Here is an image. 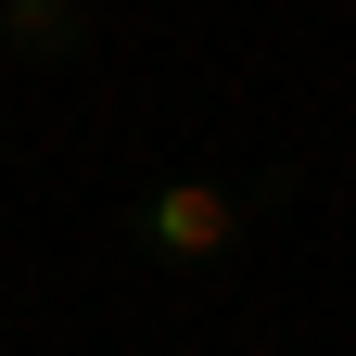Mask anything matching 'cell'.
<instances>
[{
	"label": "cell",
	"instance_id": "cell-1",
	"mask_svg": "<svg viewBox=\"0 0 356 356\" xmlns=\"http://www.w3.org/2000/svg\"><path fill=\"white\" fill-rule=\"evenodd\" d=\"M242 229H254V191H229V178H153L140 204H127V254L140 267H229L242 254Z\"/></svg>",
	"mask_w": 356,
	"mask_h": 356
},
{
	"label": "cell",
	"instance_id": "cell-2",
	"mask_svg": "<svg viewBox=\"0 0 356 356\" xmlns=\"http://www.w3.org/2000/svg\"><path fill=\"white\" fill-rule=\"evenodd\" d=\"M76 38H89L76 0H13V64H64Z\"/></svg>",
	"mask_w": 356,
	"mask_h": 356
},
{
	"label": "cell",
	"instance_id": "cell-3",
	"mask_svg": "<svg viewBox=\"0 0 356 356\" xmlns=\"http://www.w3.org/2000/svg\"><path fill=\"white\" fill-rule=\"evenodd\" d=\"M0 64H13V0H0Z\"/></svg>",
	"mask_w": 356,
	"mask_h": 356
}]
</instances>
